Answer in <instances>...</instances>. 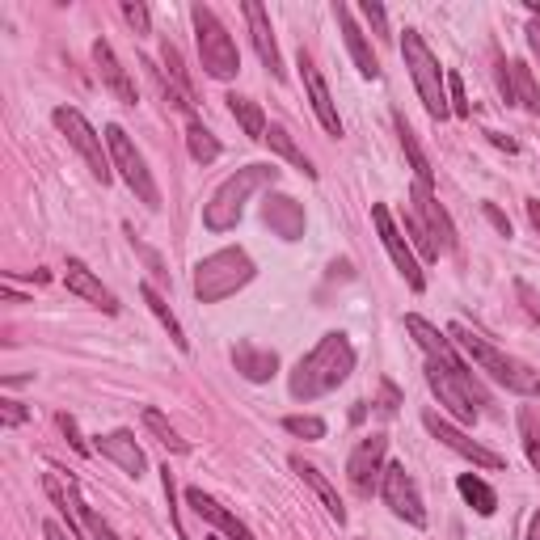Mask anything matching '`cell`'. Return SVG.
<instances>
[{
	"label": "cell",
	"instance_id": "1",
	"mask_svg": "<svg viewBox=\"0 0 540 540\" xmlns=\"http://www.w3.org/2000/svg\"><path fill=\"white\" fill-rule=\"evenodd\" d=\"M355 372V346L346 334H325L313 351H308L296 368H292V380H287V389H292L296 401H317L325 393H334L338 384H346V376Z\"/></svg>",
	"mask_w": 540,
	"mask_h": 540
},
{
	"label": "cell",
	"instance_id": "2",
	"mask_svg": "<svg viewBox=\"0 0 540 540\" xmlns=\"http://www.w3.org/2000/svg\"><path fill=\"white\" fill-rule=\"evenodd\" d=\"M460 346H465V355L477 363L481 372H490L503 389H511V393H519V397H540V372L532 368V363H524V359H515V355H507V351H498L494 342H486L477 330H469V325H452L448 330Z\"/></svg>",
	"mask_w": 540,
	"mask_h": 540
},
{
	"label": "cell",
	"instance_id": "3",
	"mask_svg": "<svg viewBox=\"0 0 540 540\" xmlns=\"http://www.w3.org/2000/svg\"><path fill=\"white\" fill-rule=\"evenodd\" d=\"M275 182H279L275 165H245V169H237L233 178H224L216 186V195H211V203L203 207V228H207V233H228V228H237L249 195L262 190V186H275Z\"/></svg>",
	"mask_w": 540,
	"mask_h": 540
},
{
	"label": "cell",
	"instance_id": "4",
	"mask_svg": "<svg viewBox=\"0 0 540 540\" xmlns=\"http://www.w3.org/2000/svg\"><path fill=\"white\" fill-rule=\"evenodd\" d=\"M254 275H258V266L245 249H233V245L216 249V254H207L195 266V296H199V304H220L228 296H237Z\"/></svg>",
	"mask_w": 540,
	"mask_h": 540
},
{
	"label": "cell",
	"instance_id": "5",
	"mask_svg": "<svg viewBox=\"0 0 540 540\" xmlns=\"http://www.w3.org/2000/svg\"><path fill=\"white\" fill-rule=\"evenodd\" d=\"M401 55H405V68H410L414 85H418V98L427 106L431 119H448L452 106H448V72L439 68L435 51L427 47V38L418 30H405L401 34Z\"/></svg>",
	"mask_w": 540,
	"mask_h": 540
},
{
	"label": "cell",
	"instance_id": "6",
	"mask_svg": "<svg viewBox=\"0 0 540 540\" xmlns=\"http://www.w3.org/2000/svg\"><path fill=\"white\" fill-rule=\"evenodd\" d=\"M190 22H195V43H199V60L203 72L216 81H233L241 72V51L233 43V34L207 5H190Z\"/></svg>",
	"mask_w": 540,
	"mask_h": 540
},
{
	"label": "cell",
	"instance_id": "7",
	"mask_svg": "<svg viewBox=\"0 0 540 540\" xmlns=\"http://www.w3.org/2000/svg\"><path fill=\"white\" fill-rule=\"evenodd\" d=\"M427 384L431 393L439 397V405L448 410L456 422H465V427H473L477 422V405H486V397H481V389L473 384L469 368L465 363H443V359H431L427 363Z\"/></svg>",
	"mask_w": 540,
	"mask_h": 540
},
{
	"label": "cell",
	"instance_id": "8",
	"mask_svg": "<svg viewBox=\"0 0 540 540\" xmlns=\"http://www.w3.org/2000/svg\"><path fill=\"white\" fill-rule=\"evenodd\" d=\"M106 148H110L114 169H119V173H123V182L135 190V199H140L144 207L157 211V207H161V190H157V182H152L144 152L127 140V131H123L119 123H110V127H106Z\"/></svg>",
	"mask_w": 540,
	"mask_h": 540
},
{
	"label": "cell",
	"instance_id": "9",
	"mask_svg": "<svg viewBox=\"0 0 540 540\" xmlns=\"http://www.w3.org/2000/svg\"><path fill=\"white\" fill-rule=\"evenodd\" d=\"M51 123L68 135V144H72V148L85 157L89 173H93V178H98V182L106 186V182H110V169H114V161H110V148H102V135L89 127L85 114H81V110H72V106H55V110H51Z\"/></svg>",
	"mask_w": 540,
	"mask_h": 540
},
{
	"label": "cell",
	"instance_id": "10",
	"mask_svg": "<svg viewBox=\"0 0 540 540\" xmlns=\"http://www.w3.org/2000/svg\"><path fill=\"white\" fill-rule=\"evenodd\" d=\"M380 498L410 528H427V507H422V494L414 486V477L405 473V465H397V460H393V465H384V473H380Z\"/></svg>",
	"mask_w": 540,
	"mask_h": 540
},
{
	"label": "cell",
	"instance_id": "11",
	"mask_svg": "<svg viewBox=\"0 0 540 540\" xmlns=\"http://www.w3.org/2000/svg\"><path fill=\"white\" fill-rule=\"evenodd\" d=\"M372 224H376V233H380L384 249H389V258H393V266H397V275L410 283V292H422V287H427V275H422V266H418V258H414V249L405 245L401 228H397V220H393V211L384 207V203H372Z\"/></svg>",
	"mask_w": 540,
	"mask_h": 540
},
{
	"label": "cell",
	"instance_id": "12",
	"mask_svg": "<svg viewBox=\"0 0 540 540\" xmlns=\"http://www.w3.org/2000/svg\"><path fill=\"white\" fill-rule=\"evenodd\" d=\"M422 427H427L439 443H443V448H448V452H456V456H465V460H473V465L477 469H507V460L503 456H498V452H490V448H481V443L477 439H469L465 431H456L452 427V422L448 418H439L435 410H427V414H422Z\"/></svg>",
	"mask_w": 540,
	"mask_h": 540
},
{
	"label": "cell",
	"instance_id": "13",
	"mask_svg": "<svg viewBox=\"0 0 540 540\" xmlns=\"http://www.w3.org/2000/svg\"><path fill=\"white\" fill-rule=\"evenodd\" d=\"M384 452H389V435H368L355 443L351 460H346V473H351V486L359 494H372L380 486V473H384Z\"/></svg>",
	"mask_w": 540,
	"mask_h": 540
},
{
	"label": "cell",
	"instance_id": "14",
	"mask_svg": "<svg viewBox=\"0 0 540 540\" xmlns=\"http://www.w3.org/2000/svg\"><path fill=\"white\" fill-rule=\"evenodd\" d=\"M410 199H414V216H418V220H422V228L431 233L435 249H439V254H452V249H456V224H452L448 211H443L439 195H435L431 186H422V182H418Z\"/></svg>",
	"mask_w": 540,
	"mask_h": 540
},
{
	"label": "cell",
	"instance_id": "15",
	"mask_svg": "<svg viewBox=\"0 0 540 540\" xmlns=\"http://www.w3.org/2000/svg\"><path fill=\"white\" fill-rule=\"evenodd\" d=\"M245 22H249V38H254V51H258V60H262V68L275 76V81H283V55H279V43H275V30H270V17H266V9L258 5V0H245Z\"/></svg>",
	"mask_w": 540,
	"mask_h": 540
},
{
	"label": "cell",
	"instance_id": "16",
	"mask_svg": "<svg viewBox=\"0 0 540 540\" xmlns=\"http://www.w3.org/2000/svg\"><path fill=\"white\" fill-rule=\"evenodd\" d=\"M64 283H68V292L72 296H81V300H89L93 308H102V313H119V300H114V292L110 287L93 275V270L81 262V258H68V266H64Z\"/></svg>",
	"mask_w": 540,
	"mask_h": 540
},
{
	"label": "cell",
	"instance_id": "17",
	"mask_svg": "<svg viewBox=\"0 0 540 540\" xmlns=\"http://www.w3.org/2000/svg\"><path fill=\"white\" fill-rule=\"evenodd\" d=\"M93 452H102L106 460H114L127 477H135L140 481L144 477V469H148V456H144V448L135 443V435L131 431H110V435H98V443H93Z\"/></svg>",
	"mask_w": 540,
	"mask_h": 540
},
{
	"label": "cell",
	"instance_id": "18",
	"mask_svg": "<svg viewBox=\"0 0 540 540\" xmlns=\"http://www.w3.org/2000/svg\"><path fill=\"white\" fill-rule=\"evenodd\" d=\"M93 64H98L102 85H106L123 106H135V102H140V93H135V81L127 76V68L119 64V55H114V47L106 43V38H98V43H93Z\"/></svg>",
	"mask_w": 540,
	"mask_h": 540
},
{
	"label": "cell",
	"instance_id": "19",
	"mask_svg": "<svg viewBox=\"0 0 540 540\" xmlns=\"http://www.w3.org/2000/svg\"><path fill=\"white\" fill-rule=\"evenodd\" d=\"M300 76H304V93H308V102H313L317 110V119L321 127L330 131V135H342V119H338V110H334V98H330V85H325V76L317 72V64L308 60V55L300 51Z\"/></svg>",
	"mask_w": 540,
	"mask_h": 540
},
{
	"label": "cell",
	"instance_id": "20",
	"mask_svg": "<svg viewBox=\"0 0 540 540\" xmlns=\"http://www.w3.org/2000/svg\"><path fill=\"white\" fill-rule=\"evenodd\" d=\"M262 220L270 224V233L283 241H300L304 237V207L287 195H266L262 203Z\"/></svg>",
	"mask_w": 540,
	"mask_h": 540
},
{
	"label": "cell",
	"instance_id": "21",
	"mask_svg": "<svg viewBox=\"0 0 540 540\" xmlns=\"http://www.w3.org/2000/svg\"><path fill=\"white\" fill-rule=\"evenodd\" d=\"M186 503H190V507H195V511H199V515L207 519V524H211V528H220V532H224L228 540H258V536H254V532H249V528L241 524V519H237L233 511H228V507H220V503H216V498H211V494H203L199 486H190V490H186Z\"/></svg>",
	"mask_w": 540,
	"mask_h": 540
},
{
	"label": "cell",
	"instance_id": "22",
	"mask_svg": "<svg viewBox=\"0 0 540 540\" xmlns=\"http://www.w3.org/2000/svg\"><path fill=\"white\" fill-rule=\"evenodd\" d=\"M334 17H338V30H342V38H346V51H351V60H355L359 76L376 81V76H380V60L372 55V47H368V38H363V30L355 26L351 9H346V5H334Z\"/></svg>",
	"mask_w": 540,
	"mask_h": 540
},
{
	"label": "cell",
	"instance_id": "23",
	"mask_svg": "<svg viewBox=\"0 0 540 540\" xmlns=\"http://www.w3.org/2000/svg\"><path fill=\"white\" fill-rule=\"evenodd\" d=\"M233 363H237V372H241L249 384H266L270 376L279 372V355L266 351V346H254V342H237Z\"/></svg>",
	"mask_w": 540,
	"mask_h": 540
},
{
	"label": "cell",
	"instance_id": "24",
	"mask_svg": "<svg viewBox=\"0 0 540 540\" xmlns=\"http://www.w3.org/2000/svg\"><path fill=\"white\" fill-rule=\"evenodd\" d=\"M292 469L308 481V486H313V494L321 498V503H325V511H330L334 519H338V524H346V507H342V498H338V490L330 486V477H325L317 465H308V460L304 456H292Z\"/></svg>",
	"mask_w": 540,
	"mask_h": 540
},
{
	"label": "cell",
	"instance_id": "25",
	"mask_svg": "<svg viewBox=\"0 0 540 540\" xmlns=\"http://www.w3.org/2000/svg\"><path fill=\"white\" fill-rule=\"evenodd\" d=\"M405 330H410V334L418 338V346H422V351H427L431 359H443V363H460V359H456V351H452V342L443 338V334L435 330V325H431L427 317L410 313V317H405Z\"/></svg>",
	"mask_w": 540,
	"mask_h": 540
},
{
	"label": "cell",
	"instance_id": "26",
	"mask_svg": "<svg viewBox=\"0 0 540 540\" xmlns=\"http://www.w3.org/2000/svg\"><path fill=\"white\" fill-rule=\"evenodd\" d=\"M140 296H144V304L152 308V317H157V321L165 325V330H169L173 346H178L182 355H190V338H186V330H182V321L173 317V308L165 304V296H161V292H157V287H152V283H140Z\"/></svg>",
	"mask_w": 540,
	"mask_h": 540
},
{
	"label": "cell",
	"instance_id": "27",
	"mask_svg": "<svg viewBox=\"0 0 540 540\" xmlns=\"http://www.w3.org/2000/svg\"><path fill=\"white\" fill-rule=\"evenodd\" d=\"M393 123H397V140H401V152H405V161H410V169H414V178H418L422 186H431V182H435V169H431V161H427V152L418 148V140H414L410 123H405L401 114H393Z\"/></svg>",
	"mask_w": 540,
	"mask_h": 540
},
{
	"label": "cell",
	"instance_id": "28",
	"mask_svg": "<svg viewBox=\"0 0 540 540\" xmlns=\"http://www.w3.org/2000/svg\"><path fill=\"white\" fill-rule=\"evenodd\" d=\"M228 110H233V119L241 123V131L249 135V140H266V114L254 98H241V93H228Z\"/></svg>",
	"mask_w": 540,
	"mask_h": 540
},
{
	"label": "cell",
	"instance_id": "29",
	"mask_svg": "<svg viewBox=\"0 0 540 540\" xmlns=\"http://www.w3.org/2000/svg\"><path fill=\"white\" fill-rule=\"evenodd\" d=\"M456 490H460V498H465V503H469L477 515L490 519V515L498 511V494H494L477 473H460V477H456Z\"/></svg>",
	"mask_w": 540,
	"mask_h": 540
},
{
	"label": "cell",
	"instance_id": "30",
	"mask_svg": "<svg viewBox=\"0 0 540 540\" xmlns=\"http://www.w3.org/2000/svg\"><path fill=\"white\" fill-rule=\"evenodd\" d=\"M266 140H270V148H275L279 152V157L283 161H292L300 173H304V178H317V169H313V161H308L304 157V152L296 148V140H292V135H287V127H279V123H270L266 127Z\"/></svg>",
	"mask_w": 540,
	"mask_h": 540
},
{
	"label": "cell",
	"instance_id": "31",
	"mask_svg": "<svg viewBox=\"0 0 540 540\" xmlns=\"http://www.w3.org/2000/svg\"><path fill=\"white\" fill-rule=\"evenodd\" d=\"M511 89H515V102L519 106L540 114V85H536V76H532V68L524 60H511Z\"/></svg>",
	"mask_w": 540,
	"mask_h": 540
},
{
	"label": "cell",
	"instance_id": "32",
	"mask_svg": "<svg viewBox=\"0 0 540 540\" xmlns=\"http://www.w3.org/2000/svg\"><path fill=\"white\" fill-rule=\"evenodd\" d=\"M186 148H190V157H195L199 165H211L220 157V140L199 119H190V127H186Z\"/></svg>",
	"mask_w": 540,
	"mask_h": 540
},
{
	"label": "cell",
	"instance_id": "33",
	"mask_svg": "<svg viewBox=\"0 0 540 540\" xmlns=\"http://www.w3.org/2000/svg\"><path fill=\"white\" fill-rule=\"evenodd\" d=\"M144 427H148L152 435H157V439L165 443L169 452H178V456H186V452H190V443H186V439H182L178 431H173V427H169V418H165L161 410H152V405H148V410H144Z\"/></svg>",
	"mask_w": 540,
	"mask_h": 540
},
{
	"label": "cell",
	"instance_id": "34",
	"mask_svg": "<svg viewBox=\"0 0 540 540\" xmlns=\"http://www.w3.org/2000/svg\"><path fill=\"white\" fill-rule=\"evenodd\" d=\"M519 435H524V452L532 460V469L540 473V414L536 410H519Z\"/></svg>",
	"mask_w": 540,
	"mask_h": 540
},
{
	"label": "cell",
	"instance_id": "35",
	"mask_svg": "<svg viewBox=\"0 0 540 540\" xmlns=\"http://www.w3.org/2000/svg\"><path fill=\"white\" fill-rule=\"evenodd\" d=\"M283 431L296 435V439L317 443V439H325V422H321L317 414H287V418H283Z\"/></svg>",
	"mask_w": 540,
	"mask_h": 540
},
{
	"label": "cell",
	"instance_id": "36",
	"mask_svg": "<svg viewBox=\"0 0 540 540\" xmlns=\"http://www.w3.org/2000/svg\"><path fill=\"white\" fill-rule=\"evenodd\" d=\"M161 60H165V68H169V81L178 85L182 93H190V98H195V85H190V76H186V68H182V55H178V47H173L169 38H165V47H161Z\"/></svg>",
	"mask_w": 540,
	"mask_h": 540
},
{
	"label": "cell",
	"instance_id": "37",
	"mask_svg": "<svg viewBox=\"0 0 540 540\" xmlns=\"http://www.w3.org/2000/svg\"><path fill=\"white\" fill-rule=\"evenodd\" d=\"M405 233H410V241L418 245V254H422V258H427V262H439V249H435L431 233H427V228H422V220L414 216V211H410V216H405Z\"/></svg>",
	"mask_w": 540,
	"mask_h": 540
},
{
	"label": "cell",
	"instance_id": "38",
	"mask_svg": "<svg viewBox=\"0 0 540 540\" xmlns=\"http://www.w3.org/2000/svg\"><path fill=\"white\" fill-rule=\"evenodd\" d=\"M448 106L456 119H469V98H465V81H460V72H448Z\"/></svg>",
	"mask_w": 540,
	"mask_h": 540
},
{
	"label": "cell",
	"instance_id": "39",
	"mask_svg": "<svg viewBox=\"0 0 540 540\" xmlns=\"http://www.w3.org/2000/svg\"><path fill=\"white\" fill-rule=\"evenodd\" d=\"M123 22H127L135 34H148V30H152V17H148V9L140 5V0H123Z\"/></svg>",
	"mask_w": 540,
	"mask_h": 540
},
{
	"label": "cell",
	"instance_id": "40",
	"mask_svg": "<svg viewBox=\"0 0 540 540\" xmlns=\"http://www.w3.org/2000/svg\"><path fill=\"white\" fill-rule=\"evenodd\" d=\"M359 13H363V22H368L380 38H393V34H389V13H384L380 5H372V0H359Z\"/></svg>",
	"mask_w": 540,
	"mask_h": 540
},
{
	"label": "cell",
	"instance_id": "41",
	"mask_svg": "<svg viewBox=\"0 0 540 540\" xmlns=\"http://www.w3.org/2000/svg\"><path fill=\"white\" fill-rule=\"evenodd\" d=\"M30 418V410H26V405L22 401H13V397H5V401H0V427H5V431H13V427H22V422Z\"/></svg>",
	"mask_w": 540,
	"mask_h": 540
},
{
	"label": "cell",
	"instance_id": "42",
	"mask_svg": "<svg viewBox=\"0 0 540 540\" xmlns=\"http://www.w3.org/2000/svg\"><path fill=\"white\" fill-rule=\"evenodd\" d=\"M376 410H380L384 418H393V414L401 410V393H397L393 380H380V401H376Z\"/></svg>",
	"mask_w": 540,
	"mask_h": 540
},
{
	"label": "cell",
	"instance_id": "43",
	"mask_svg": "<svg viewBox=\"0 0 540 540\" xmlns=\"http://www.w3.org/2000/svg\"><path fill=\"white\" fill-rule=\"evenodd\" d=\"M81 519H85V528L93 532V540H123L119 532H114V528L106 524V519H98V515H93V507H81Z\"/></svg>",
	"mask_w": 540,
	"mask_h": 540
},
{
	"label": "cell",
	"instance_id": "44",
	"mask_svg": "<svg viewBox=\"0 0 540 540\" xmlns=\"http://www.w3.org/2000/svg\"><path fill=\"white\" fill-rule=\"evenodd\" d=\"M131 245H135V254H140V258L148 262V270H152V275H157V279H169V270H165V262H161V254H157V249H148L140 237H131Z\"/></svg>",
	"mask_w": 540,
	"mask_h": 540
},
{
	"label": "cell",
	"instance_id": "45",
	"mask_svg": "<svg viewBox=\"0 0 540 540\" xmlns=\"http://www.w3.org/2000/svg\"><path fill=\"white\" fill-rule=\"evenodd\" d=\"M60 431L68 435V443H72V448H76V452H81V456H89V452H93V448H89V443L81 439V431H76V418H72V414H60Z\"/></svg>",
	"mask_w": 540,
	"mask_h": 540
},
{
	"label": "cell",
	"instance_id": "46",
	"mask_svg": "<svg viewBox=\"0 0 540 540\" xmlns=\"http://www.w3.org/2000/svg\"><path fill=\"white\" fill-rule=\"evenodd\" d=\"M515 292H519V300H524L528 317H532V321H540V292H536V287H532V283H524V279H519V283H515Z\"/></svg>",
	"mask_w": 540,
	"mask_h": 540
},
{
	"label": "cell",
	"instance_id": "47",
	"mask_svg": "<svg viewBox=\"0 0 540 540\" xmlns=\"http://www.w3.org/2000/svg\"><path fill=\"white\" fill-rule=\"evenodd\" d=\"M481 216H486L494 228H498V233H503V237H511V220L503 216V211H498L494 203H481Z\"/></svg>",
	"mask_w": 540,
	"mask_h": 540
},
{
	"label": "cell",
	"instance_id": "48",
	"mask_svg": "<svg viewBox=\"0 0 540 540\" xmlns=\"http://www.w3.org/2000/svg\"><path fill=\"white\" fill-rule=\"evenodd\" d=\"M498 93H503L507 102H515V89H511V64L498 60Z\"/></svg>",
	"mask_w": 540,
	"mask_h": 540
},
{
	"label": "cell",
	"instance_id": "49",
	"mask_svg": "<svg viewBox=\"0 0 540 540\" xmlns=\"http://www.w3.org/2000/svg\"><path fill=\"white\" fill-rule=\"evenodd\" d=\"M43 540H72V532H64L55 519H47V524H43Z\"/></svg>",
	"mask_w": 540,
	"mask_h": 540
},
{
	"label": "cell",
	"instance_id": "50",
	"mask_svg": "<svg viewBox=\"0 0 540 540\" xmlns=\"http://www.w3.org/2000/svg\"><path fill=\"white\" fill-rule=\"evenodd\" d=\"M524 207H528V220H532V228L540 233V199H528Z\"/></svg>",
	"mask_w": 540,
	"mask_h": 540
},
{
	"label": "cell",
	"instance_id": "51",
	"mask_svg": "<svg viewBox=\"0 0 540 540\" xmlns=\"http://www.w3.org/2000/svg\"><path fill=\"white\" fill-rule=\"evenodd\" d=\"M524 34H528V43H532V51L540 55V22H532V26L524 30Z\"/></svg>",
	"mask_w": 540,
	"mask_h": 540
},
{
	"label": "cell",
	"instance_id": "52",
	"mask_svg": "<svg viewBox=\"0 0 540 540\" xmlns=\"http://www.w3.org/2000/svg\"><path fill=\"white\" fill-rule=\"evenodd\" d=\"M490 140H494L498 148H507V152H515V140H507V135H498V131H490Z\"/></svg>",
	"mask_w": 540,
	"mask_h": 540
},
{
	"label": "cell",
	"instance_id": "53",
	"mask_svg": "<svg viewBox=\"0 0 540 540\" xmlns=\"http://www.w3.org/2000/svg\"><path fill=\"white\" fill-rule=\"evenodd\" d=\"M528 540H540V511L528 519Z\"/></svg>",
	"mask_w": 540,
	"mask_h": 540
},
{
	"label": "cell",
	"instance_id": "54",
	"mask_svg": "<svg viewBox=\"0 0 540 540\" xmlns=\"http://www.w3.org/2000/svg\"><path fill=\"white\" fill-rule=\"evenodd\" d=\"M211 540H224V536H211Z\"/></svg>",
	"mask_w": 540,
	"mask_h": 540
}]
</instances>
